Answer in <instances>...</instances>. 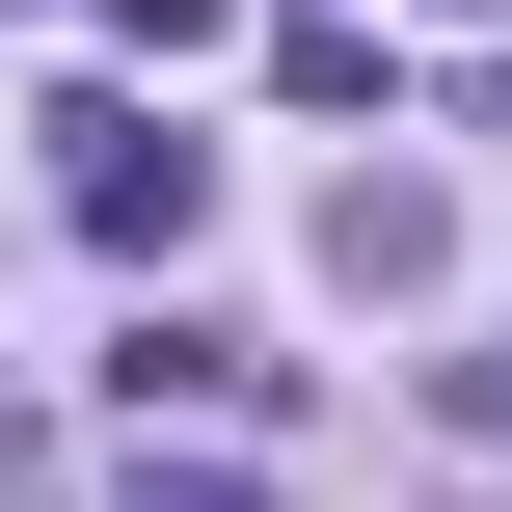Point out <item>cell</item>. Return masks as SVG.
Masks as SVG:
<instances>
[{"label":"cell","mask_w":512,"mask_h":512,"mask_svg":"<svg viewBox=\"0 0 512 512\" xmlns=\"http://www.w3.org/2000/svg\"><path fill=\"white\" fill-rule=\"evenodd\" d=\"M432 27H486V0H432Z\"/></svg>","instance_id":"obj_4"},{"label":"cell","mask_w":512,"mask_h":512,"mask_svg":"<svg viewBox=\"0 0 512 512\" xmlns=\"http://www.w3.org/2000/svg\"><path fill=\"white\" fill-rule=\"evenodd\" d=\"M135 512H270V486H243V459H135Z\"/></svg>","instance_id":"obj_3"},{"label":"cell","mask_w":512,"mask_h":512,"mask_svg":"<svg viewBox=\"0 0 512 512\" xmlns=\"http://www.w3.org/2000/svg\"><path fill=\"white\" fill-rule=\"evenodd\" d=\"M54 189H81L108 270H162V243L216 216V135H162V108H54Z\"/></svg>","instance_id":"obj_1"},{"label":"cell","mask_w":512,"mask_h":512,"mask_svg":"<svg viewBox=\"0 0 512 512\" xmlns=\"http://www.w3.org/2000/svg\"><path fill=\"white\" fill-rule=\"evenodd\" d=\"M108 405L162 432V405H270V351L243 324H189V297H135V351H108Z\"/></svg>","instance_id":"obj_2"}]
</instances>
